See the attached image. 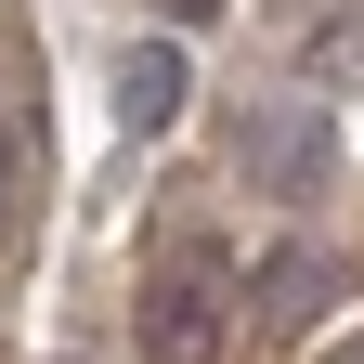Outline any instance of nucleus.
Listing matches in <instances>:
<instances>
[{"label": "nucleus", "instance_id": "f257e3e1", "mask_svg": "<svg viewBox=\"0 0 364 364\" xmlns=\"http://www.w3.org/2000/svg\"><path fill=\"white\" fill-rule=\"evenodd\" d=\"M221 338H235V260L169 247L144 287V364H221Z\"/></svg>", "mask_w": 364, "mask_h": 364}, {"label": "nucleus", "instance_id": "39448f33", "mask_svg": "<svg viewBox=\"0 0 364 364\" xmlns=\"http://www.w3.org/2000/svg\"><path fill=\"white\" fill-rule=\"evenodd\" d=\"M14 196H26V156H14V130H0V221H14Z\"/></svg>", "mask_w": 364, "mask_h": 364}, {"label": "nucleus", "instance_id": "f03ea898", "mask_svg": "<svg viewBox=\"0 0 364 364\" xmlns=\"http://www.w3.org/2000/svg\"><path fill=\"white\" fill-rule=\"evenodd\" d=\"M326 156H338L326 105H247V130H235V169L260 182V196H312V182H326Z\"/></svg>", "mask_w": 364, "mask_h": 364}, {"label": "nucleus", "instance_id": "7ed1b4c3", "mask_svg": "<svg viewBox=\"0 0 364 364\" xmlns=\"http://www.w3.org/2000/svg\"><path fill=\"white\" fill-rule=\"evenodd\" d=\"M182 105H196V65H182V39H130V53H117V130H130V144H156Z\"/></svg>", "mask_w": 364, "mask_h": 364}, {"label": "nucleus", "instance_id": "20e7f679", "mask_svg": "<svg viewBox=\"0 0 364 364\" xmlns=\"http://www.w3.org/2000/svg\"><path fill=\"white\" fill-rule=\"evenodd\" d=\"M299 65H312V78H338V65H364V14H312V39H299Z\"/></svg>", "mask_w": 364, "mask_h": 364}, {"label": "nucleus", "instance_id": "423d86ee", "mask_svg": "<svg viewBox=\"0 0 364 364\" xmlns=\"http://www.w3.org/2000/svg\"><path fill=\"white\" fill-rule=\"evenodd\" d=\"M169 14H182V26H208V14H221V0H169Z\"/></svg>", "mask_w": 364, "mask_h": 364}, {"label": "nucleus", "instance_id": "0eeeda50", "mask_svg": "<svg viewBox=\"0 0 364 364\" xmlns=\"http://www.w3.org/2000/svg\"><path fill=\"white\" fill-rule=\"evenodd\" d=\"M351 364H364V351H351Z\"/></svg>", "mask_w": 364, "mask_h": 364}]
</instances>
